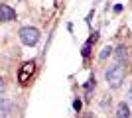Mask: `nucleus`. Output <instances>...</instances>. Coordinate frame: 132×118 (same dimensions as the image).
Wrapping results in <instances>:
<instances>
[{"label":"nucleus","mask_w":132,"mask_h":118,"mask_svg":"<svg viewBox=\"0 0 132 118\" xmlns=\"http://www.w3.org/2000/svg\"><path fill=\"white\" fill-rule=\"evenodd\" d=\"M124 77H126V69H124L122 63H114L112 67L106 69V73H105L106 83H109V87H112V89H118L122 85V81H124Z\"/></svg>","instance_id":"1"},{"label":"nucleus","mask_w":132,"mask_h":118,"mask_svg":"<svg viewBox=\"0 0 132 118\" xmlns=\"http://www.w3.org/2000/svg\"><path fill=\"white\" fill-rule=\"evenodd\" d=\"M20 39H22L24 45H36L39 41V30L38 28H32V26H26V28L20 30Z\"/></svg>","instance_id":"2"},{"label":"nucleus","mask_w":132,"mask_h":118,"mask_svg":"<svg viewBox=\"0 0 132 118\" xmlns=\"http://www.w3.org/2000/svg\"><path fill=\"white\" fill-rule=\"evenodd\" d=\"M114 57H116V63H124L128 57V49L124 47V45H120V47H116L114 51Z\"/></svg>","instance_id":"6"},{"label":"nucleus","mask_w":132,"mask_h":118,"mask_svg":"<svg viewBox=\"0 0 132 118\" xmlns=\"http://www.w3.org/2000/svg\"><path fill=\"white\" fill-rule=\"evenodd\" d=\"M116 118H132L130 116V108H128L126 102H120L116 106Z\"/></svg>","instance_id":"5"},{"label":"nucleus","mask_w":132,"mask_h":118,"mask_svg":"<svg viewBox=\"0 0 132 118\" xmlns=\"http://www.w3.org/2000/svg\"><path fill=\"white\" fill-rule=\"evenodd\" d=\"M85 118H95V116H93V114H87V116H85Z\"/></svg>","instance_id":"10"},{"label":"nucleus","mask_w":132,"mask_h":118,"mask_svg":"<svg viewBox=\"0 0 132 118\" xmlns=\"http://www.w3.org/2000/svg\"><path fill=\"white\" fill-rule=\"evenodd\" d=\"M128 102L132 104V85H130V89H128Z\"/></svg>","instance_id":"9"},{"label":"nucleus","mask_w":132,"mask_h":118,"mask_svg":"<svg viewBox=\"0 0 132 118\" xmlns=\"http://www.w3.org/2000/svg\"><path fill=\"white\" fill-rule=\"evenodd\" d=\"M0 20L2 22H12L16 20V10L8 4H0Z\"/></svg>","instance_id":"4"},{"label":"nucleus","mask_w":132,"mask_h":118,"mask_svg":"<svg viewBox=\"0 0 132 118\" xmlns=\"http://www.w3.org/2000/svg\"><path fill=\"white\" fill-rule=\"evenodd\" d=\"M73 108H75V110H81V101H75V102H73Z\"/></svg>","instance_id":"8"},{"label":"nucleus","mask_w":132,"mask_h":118,"mask_svg":"<svg viewBox=\"0 0 132 118\" xmlns=\"http://www.w3.org/2000/svg\"><path fill=\"white\" fill-rule=\"evenodd\" d=\"M110 51H112V49H110V47H109V45H106V47H105V49H103V51H101V59H105V57H109L110 55Z\"/></svg>","instance_id":"7"},{"label":"nucleus","mask_w":132,"mask_h":118,"mask_svg":"<svg viewBox=\"0 0 132 118\" xmlns=\"http://www.w3.org/2000/svg\"><path fill=\"white\" fill-rule=\"evenodd\" d=\"M34 71H36V63L34 61H26L20 67V73H18V83L20 85H28L30 79L34 77Z\"/></svg>","instance_id":"3"}]
</instances>
